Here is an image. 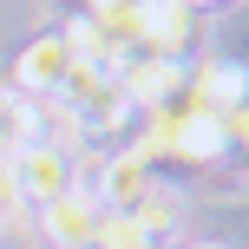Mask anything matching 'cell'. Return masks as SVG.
I'll use <instances>...</instances> for the list:
<instances>
[{"label":"cell","mask_w":249,"mask_h":249,"mask_svg":"<svg viewBox=\"0 0 249 249\" xmlns=\"http://www.w3.org/2000/svg\"><path fill=\"white\" fill-rule=\"evenodd\" d=\"M72 79H79V53H72V39L66 33H39L33 46L20 53V66H13V99H33V105H59L66 92H72Z\"/></svg>","instance_id":"obj_1"},{"label":"cell","mask_w":249,"mask_h":249,"mask_svg":"<svg viewBox=\"0 0 249 249\" xmlns=\"http://www.w3.org/2000/svg\"><path fill=\"white\" fill-rule=\"evenodd\" d=\"M7 190H13V203H53V197H66V190H79V151H59V144H26V151H13L7 164Z\"/></svg>","instance_id":"obj_2"},{"label":"cell","mask_w":249,"mask_h":249,"mask_svg":"<svg viewBox=\"0 0 249 249\" xmlns=\"http://www.w3.org/2000/svg\"><path fill=\"white\" fill-rule=\"evenodd\" d=\"M92 223H99V203L86 190H66V197L39 203V230L53 236V249H92Z\"/></svg>","instance_id":"obj_3"},{"label":"cell","mask_w":249,"mask_h":249,"mask_svg":"<svg viewBox=\"0 0 249 249\" xmlns=\"http://www.w3.org/2000/svg\"><path fill=\"white\" fill-rule=\"evenodd\" d=\"M184 249H223V243H184Z\"/></svg>","instance_id":"obj_4"}]
</instances>
